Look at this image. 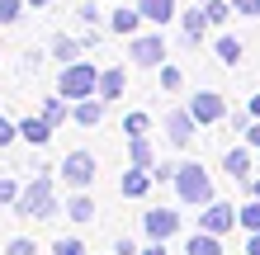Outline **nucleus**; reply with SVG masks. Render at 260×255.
I'll return each mask as SVG.
<instances>
[{"label": "nucleus", "instance_id": "obj_1", "mask_svg": "<svg viewBox=\"0 0 260 255\" xmlns=\"http://www.w3.org/2000/svg\"><path fill=\"white\" fill-rule=\"evenodd\" d=\"M57 95H67V99H90V95H100V71L90 66V62L62 66V76H57Z\"/></svg>", "mask_w": 260, "mask_h": 255}, {"label": "nucleus", "instance_id": "obj_2", "mask_svg": "<svg viewBox=\"0 0 260 255\" xmlns=\"http://www.w3.org/2000/svg\"><path fill=\"white\" fill-rule=\"evenodd\" d=\"M175 194L180 203H194V208H208L213 203V179L204 166H180L175 170Z\"/></svg>", "mask_w": 260, "mask_h": 255}, {"label": "nucleus", "instance_id": "obj_3", "mask_svg": "<svg viewBox=\"0 0 260 255\" xmlns=\"http://www.w3.org/2000/svg\"><path fill=\"white\" fill-rule=\"evenodd\" d=\"M19 208L24 217H38V222H48L52 213H57V194H52V185H48V175H38V179H28L24 185V194H19Z\"/></svg>", "mask_w": 260, "mask_h": 255}, {"label": "nucleus", "instance_id": "obj_4", "mask_svg": "<svg viewBox=\"0 0 260 255\" xmlns=\"http://www.w3.org/2000/svg\"><path fill=\"white\" fill-rule=\"evenodd\" d=\"M142 232H147V241H171V236L180 232V213L175 208H147L142 213Z\"/></svg>", "mask_w": 260, "mask_h": 255}, {"label": "nucleus", "instance_id": "obj_5", "mask_svg": "<svg viewBox=\"0 0 260 255\" xmlns=\"http://www.w3.org/2000/svg\"><path fill=\"white\" fill-rule=\"evenodd\" d=\"M62 179L71 189H90V179H95V156H90V152H71L62 161Z\"/></svg>", "mask_w": 260, "mask_h": 255}, {"label": "nucleus", "instance_id": "obj_6", "mask_svg": "<svg viewBox=\"0 0 260 255\" xmlns=\"http://www.w3.org/2000/svg\"><path fill=\"white\" fill-rule=\"evenodd\" d=\"M199 227H204V232H213V236H227V232L237 227V208L213 199V203L204 208V213H199Z\"/></svg>", "mask_w": 260, "mask_h": 255}, {"label": "nucleus", "instance_id": "obj_7", "mask_svg": "<svg viewBox=\"0 0 260 255\" xmlns=\"http://www.w3.org/2000/svg\"><path fill=\"white\" fill-rule=\"evenodd\" d=\"M133 66H166V43L161 33H142V38H133Z\"/></svg>", "mask_w": 260, "mask_h": 255}, {"label": "nucleus", "instance_id": "obj_8", "mask_svg": "<svg viewBox=\"0 0 260 255\" xmlns=\"http://www.w3.org/2000/svg\"><path fill=\"white\" fill-rule=\"evenodd\" d=\"M189 114L199 118V123H218V118H227V104L218 90H199V95L189 99Z\"/></svg>", "mask_w": 260, "mask_h": 255}, {"label": "nucleus", "instance_id": "obj_9", "mask_svg": "<svg viewBox=\"0 0 260 255\" xmlns=\"http://www.w3.org/2000/svg\"><path fill=\"white\" fill-rule=\"evenodd\" d=\"M194 123H199V118H194L189 109H175V114H166V137H171L175 147H189V137H194Z\"/></svg>", "mask_w": 260, "mask_h": 255}, {"label": "nucleus", "instance_id": "obj_10", "mask_svg": "<svg viewBox=\"0 0 260 255\" xmlns=\"http://www.w3.org/2000/svg\"><path fill=\"white\" fill-rule=\"evenodd\" d=\"M137 24H142V10L128 5V0H118V10L109 14V28H114V33H123V38H137Z\"/></svg>", "mask_w": 260, "mask_h": 255}, {"label": "nucleus", "instance_id": "obj_11", "mask_svg": "<svg viewBox=\"0 0 260 255\" xmlns=\"http://www.w3.org/2000/svg\"><path fill=\"white\" fill-rule=\"evenodd\" d=\"M48 52L57 57L62 66H71V62H81V52H85V43L81 38H67V33H57L52 43H48Z\"/></svg>", "mask_w": 260, "mask_h": 255}, {"label": "nucleus", "instance_id": "obj_12", "mask_svg": "<svg viewBox=\"0 0 260 255\" xmlns=\"http://www.w3.org/2000/svg\"><path fill=\"white\" fill-rule=\"evenodd\" d=\"M222 170L232 175V179H241V185H251V179H255L251 175V152H241V147H232V152L222 156Z\"/></svg>", "mask_w": 260, "mask_h": 255}, {"label": "nucleus", "instance_id": "obj_13", "mask_svg": "<svg viewBox=\"0 0 260 255\" xmlns=\"http://www.w3.org/2000/svg\"><path fill=\"white\" fill-rule=\"evenodd\" d=\"M71 118H76V123H81V128H95L100 118H104V99H100V95H90V99H76Z\"/></svg>", "mask_w": 260, "mask_h": 255}, {"label": "nucleus", "instance_id": "obj_14", "mask_svg": "<svg viewBox=\"0 0 260 255\" xmlns=\"http://www.w3.org/2000/svg\"><path fill=\"white\" fill-rule=\"evenodd\" d=\"M137 10H142L147 24H171L175 19V0H137Z\"/></svg>", "mask_w": 260, "mask_h": 255}, {"label": "nucleus", "instance_id": "obj_15", "mask_svg": "<svg viewBox=\"0 0 260 255\" xmlns=\"http://www.w3.org/2000/svg\"><path fill=\"white\" fill-rule=\"evenodd\" d=\"M19 137H24V142H34V147H43V142L52 137V123H48L43 114H38V118H19Z\"/></svg>", "mask_w": 260, "mask_h": 255}, {"label": "nucleus", "instance_id": "obj_16", "mask_svg": "<svg viewBox=\"0 0 260 255\" xmlns=\"http://www.w3.org/2000/svg\"><path fill=\"white\" fill-rule=\"evenodd\" d=\"M147 189H151V170L128 166V170H123V194H128V199H142Z\"/></svg>", "mask_w": 260, "mask_h": 255}, {"label": "nucleus", "instance_id": "obj_17", "mask_svg": "<svg viewBox=\"0 0 260 255\" xmlns=\"http://www.w3.org/2000/svg\"><path fill=\"white\" fill-rule=\"evenodd\" d=\"M185 255H222V241H218L213 232H204V227H199L189 241H185Z\"/></svg>", "mask_w": 260, "mask_h": 255}, {"label": "nucleus", "instance_id": "obj_18", "mask_svg": "<svg viewBox=\"0 0 260 255\" xmlns=\"http://www.w3.org/2000/svg\"><path fill=\"white\" fill-rule=\"evenodd\" d=\"M123 90H128V81H123V71H118V66L100 71V99H104V104H109V99H118Z\"/></svg>", "mask_w": 260, "mask_h": 255}, {"label": "nucleus", "instance_id": "obj_19", "mask_svg": "<svg viewBox=\"0 0 260 255\" xmlns=\"http://www.w3.org/2000/svg\"><path fill=\"white\" fill-rule=\"evenodd\" d=\"M67 217L71 222H90V217H95V199H90L85 189H76L71 199H67Z\"/></svg>", "mask_w": 260, "mask_h": 255}, {"label": "nucleus", "instance_id": "obj_20", "mask_svg": "<svg viewBox=\"0 0 260 255\" xmlns=\"http://www.w3.org/2000/svg\"><path fill=\"white\" fill-rule=\"evenodd\" d=\"M180 28H185V38H189V43H199V38L208 33V14H204V10L194 5L189 14H180Z\"/></svg>", "mask_w": 260, "mask_h": 255}, {"label": "nucleus", "instance_id": "obj_21", "mask_svg": "<svg viewBox=\"0 0 260 255\" xmlns=\"http://www.w3.org/2000/svg\"><path fill=\"white\" fill-rule=\"evenodd\" d=\"M128 161H133V166H142V170H151V166H156V152H151V142H147V137H133Z\"/></svg>", "mask_w": 260, "mask_h": 255}, {"label": "nucleus", "instance_id": "obj_22", "mask_svg": "<svg viewBox=\"0 0 260 255\" xmlns=\"http://www.w3.org/2000/svg\"><path fill=\"white\" fill-rule=\"evenodd\" d=\"M43 118L57 128V123H67L71 118V109H67V95H52V99H43Z\"/></svg>", "mask_w": 260, "mask_h": 255}, {"label": "nucleus", "instance_id": "obj_23", "mask_svg": "<svg viewBox=\"0 0 260 255\" xmlns=\"http://www.w3.org/2000/svg\"><path fill=\"white\" fill-rule=\"evenodd\" d=\"M237 227L260 232V199H251V203H241V208H237Z\"/></svg>", "mask_w": 260, "mask_h": 255}, {"label": "nucleus", "instance_id": "obj_24", "mask_svg": "<svg viewBox=\"0 0 260 255\" xmlns=\"http://www.w3.org/2000/svg\"><path fill=\"white\" fill-rule=\"evenodd\" d=\"M204 14H208V24H227L232 19V0H204Z\"/></svg>", "mask_w": 260, "mask_h": 255}, {"label": "nucleus", "instance_id": "obj_25", "mask_svg": "<svg viewBox=\"0 0 260 255\" xmlns=\"http://www.w3.org/2000/svg\"><path fill=\"white\" fill-rule=\"evenodd\" d=\"M218 62L222 66H237L241 62V43L237 38H218Z\"/></svg>", "mask_w": 260, "mask_h": 255}, {"label": "nucleus", "instance_id": "obj_26", "mask_svg": "<svg viewBox=\"0 0 260 255\" xmlns=\"http://www.w3.org/2000/svg\"><path fill=\"white\" fill-rule=\"evenodd\" d=\"M147 128H151L147 114H128V118H123V132H128V137H147Z\"/></svg>", "mask_w": 260, "mask_h": 255}, {"label": "nucleus", "instance_id": "obj_27", "mask_svg": "<svg viewBox=\"0 0 260 255\" xmlns=\"http://www.w3.org/2000/svg\"><path fill=\"white\" fill-rule=\"evenodd\" d=\"M19 194H24V185H14L10 175H0V203H19Z\"/></svg>", "mask_w": 260, "mask_h": 255}, {"label": "nucleus", "instance_id": "obj_28", "mask_svg": "<svg viewBox=\"0 0 260 255\" xmlns=\"http://www.w3.org/2000/svg\"><path fill=\"white\" fill-rule=\"evenodd\" d=\"M24 14V0H0V24H14Z\"/></svg>", "mask_w": 260, "mask_h": 255}, {"label": "nucleus", "instance_id": "obj_29", "mask_svg": "<svg viewBox=\"0 0 260 255\" xmlns=\"http://www.w3.org/2000/svg\"><path fill=\"white\" fill-rule=\"evenodd\" d=\"M161 85H166V90H180V85H185L180 66H161Z\"/></svg>", "mask_w": 260, "mask_h": 255}, {"label": "nucleus", "instance_id": "obj_30", "mask_svg": "<svg viewBox=\"0 0 260 255\" xmlns=\"http://www.w3.org/2000/svg\"><path fill=\"white\" fill-rule=\"evenodd\" d=\"M5 255H38V246L34 241H28V236H14V241H10V250Z\"/></svg>", "mask_w": 260, "mask_h": 255}, {"label": "nucleus", "instance_id": "obj_31", "mask_svg": "<svg viewBox=\"0 0 260 255\" xmlns=\"http://www.w3.org/2000/svg\"><path fill=\"white\" fill-rule=\"evenodd\" d=\"M52 255H85V241H71V236H67V241H57Z\"/></svg>", "mask_w": 260, "mask_h": 255}, {"label": "nucleus", "instance_id": "obj_32", "mask_svg": "<svg viewBox=\"0 0 260 255\" xmlns=\"http://www.w3.org/2000/svg\"><path fill=\"white\" fill-rule=\"evenodd\" d=\"M14 137H19V123H10V118H0V147H10Z\"/></svg>", "mask_w": 260, "mask_h": 255}, {"label": "nucleus", "instance_id": "obj_33", "mask_svg": "<svg viewBox=\"0 0 260 255\" xmlns=\"http://www.w3.org/2000/svg\"><path fill=\"white\" fill-rule=\"evenodd\" d=\"M237 14H251V19H260V0H232Z\"/></svg>", "mask_w": 260, "mask_h": 255}, {"label": "nucleus", "instance_id": "obj_34", "mask_svg": "<svg viewBox=\"0 0 260 255\" xmlns=\"http://www.w3.org/2000/svg\"><path fill=\"white\" fill-rule=\"evenodd\" d=\"M175 170H180V166H151V179H156V185L171 179V185H175Z\"/></svg>", "mask_w": 260, "mask_h": 255}, {"label": "nucleus", "instance_id": "obj_35", "mask_svg": "<svg viewBox=\"0 0 260 255\" xmlns=\"http://www.w3.org/2000/svg\"><path fill=\"white\" fill-rule=\"evenodd\" d=\"M76 14H81V19H85V24H100V10H95V5H90V0H85V5H81V10H76Z\"/></svg>", "mask_w": 260, "mask_h": 255}, {"label": "nucleus", "instance_id": "obj_36", "mask_svg": "<svg viewBox=\"0 0 260 255\" xmlns=\"http://www.w3.org/2000/svg\"><path fill=\"white\" fill-rule=\"evenodd\" d=\"M114 255H142V250H137V241H114Z\"/></svg>", "mask_w": 260, "mask_h": 255}, {"label": "nucleus", "instance_id": "obj_37", "mask_svg": "<svg viewBox=\"0 0 260 255\" xmlns=\"http://www.w3.org/2000/svg\"><path fill=\"white\" fill-rule=\"evenodd\" d=\"M246 137H251V147H260V118H255V123L246 128Z\"/></svg>", "mask_w": 260, "mask_h": 255}, {"label": "nucleus", "instance_id": "obj_38", "mask_svg": "<svg viewBox=\"0 0 260 255\" xmlns=\"http://www.w3.org/2000/svg\"><path fill=\"white\" fill-rule=\"evenodd\" d=\"M142 255H166V241H151V246H142Z\"/></svg>", "mask_w": 260, "mask_h": 255}, {"label": "nucleus", "instance_id": "obj_39", "mask_svg": "<svg viewBox=\"0 0 260 255\" xmlns=\"http://www.w3.org/2000/svg\"><path fill=\"white\" fill-rule=\"evenodd\" d=\"M246 255H260V232H251V241H246Z\"/></svg>", "mask_w": 260, "mask_h": 255}, {"label": "nucleus", "instance_id": "obj_40", "mask_svg": "<svg viewBox=\"0 0 260 255\" xmlns=\"http://www.w3.org/2000/svg\"><path fill=\"white\" fill-rule=\"evenodd\" d=\"M251 118H260V90L251 95Z\"/></svg>", "mask_w": 260, "mask_h": 255}, {"label": "nucleus", "instance_id": "obj_41", "mask_svg": "<svg viewBox=\"0 0 260 255\" xmlns=\"http://www.w3.org/2000/svg\"><path fill=\"white\" fill-rule=\"evenodd\" d=\"M246 189H251V199H260V179H251V185H246Z\"/></svg>", "mask_w": 260, "mask_h": 255}, {"label": "nucleus", "instance_id": "obj_42", "mask_svg": "<svg viewBox=\"0 0 260 255\" xmlns=\"http://www.w3.org/2000/svg\"><path fill=\"white\" fill-rule=\"evenodd\" d=\"M24 5H52V0H24Z\"/></svg>", "mask_w": 260, "mask_h": 255}]
</instances>
